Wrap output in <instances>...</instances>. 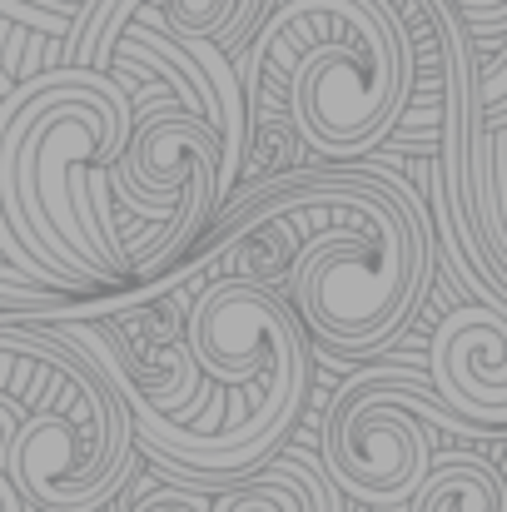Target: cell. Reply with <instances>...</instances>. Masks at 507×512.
Masks as SVG:
<instances>
[{
	"instance_id": "cell-1",
	"label": "cell",
	"mask_w": 507,
	"mask_h": 512,
	"mask_svg": "<svg viewBox=\"0 0 507 512\" xmlns=\"http://www.w3.org/2000/svg\"><path fill=\"white\" fill-rule=\"evenodd\" d=\"M274 214L299 224L284 299L324 348L363 358L413 324L433 284V214L403 174L373 165L269 174L234 194L204 239L254 234Z\"/></svg>"
},
{
	"instance_id": "cell-18",
	"label": "cell",
	"mask_w": 507,
	"mask_h": 512,
	"mask_svg": "<svg viewBox=\"0 0 507 512\" xmlns=\"http://www.w3.org/2000/svg\"><path fill=\"white\" fill-rule=\"evenodd\" d=\"M0 512H5V498H0Z\"/></svg>"
},
{
	"instance_id": "cell-15",
	"label": "cell",
	"mask_w": 507,
	"mask_h": 512,
	"mask_svg": "<svg viewBox=\"0 0 507 512\" xmlns=\"http://www.w3.org/2000/svg\"><path fill=\"white\" fill-rule=\"evenodd\" d=\"M135 512H209V503L199 493H189V488H160V493L140 498Z\"/></svg>"
},
{
	"instance_id": "cell-6",
	"label": "cell",
	"mask_w": 507,
	"mask_h": 512,
	"mask_svg": "<svg viewBox=\"0 0 507 512\" xmlns=\"http://www.w3.org/2000/svg\"><path fill=\"white\" fill-rule=\"evenodd\" d=\"M433 393L478 428H507V304H458L428 339Z\"/></svg>"
},
{
	"instance_id": "cell-12",
	"label": "cell",
	"mask_w": 507,
	"mask_h": 512,
	"mask_svg": "<svg viewBox=\"0 0 507 512\" xmlns=\"http://www.w3.org/2000/svg\"><path fill=\"white\" fill-rule=\"evenodd\" d=\"M90 0H0V15L25 25V30H45V35H70V20L85 10Z\"/></svg>"
},
{
	"instance_id": "cell-13",
	"label": "cell",
	"mask_w": 507,
	"mask_h": 512,
	"mask_svg": "<svg viewBox=\"0 0 507 512\" xmlns=\"http://www.w3.org/2000/svg\"><path fill=\"white\" fill-rule=\"evenodd\" d=\"M20 423H25V408L0 388V498H5V512H35L30 508V498L20 493V483L10 478V448H15Z\"/></svg>"
},
{
	"instance_id": "cell-17",
	"label": "cell",
	"mask_w": 507,
	"mask_h": 512,
	"mask_svg": "<svg viewBox=\"0 0 507 512\" xmlns=\"http://www.w3.org/2000/svg\"><path fill=\"white\" fill-rule=\"evenodd\" d=\"M503 299H507V279H503Z\"/></svg>"
},
{
	"instance_id": "cell-4",
	"label": "cell",
	"mask_w": 507,
	"mask_h": 512,
	"mask_svg": "<svg viewBox=\"0 0 507 512\" xmlns=\"http://www.w3.org/2000/svg\"><path fill=\"white\" fill-rule=\"evenodd\" d=\"M135 473H140L135 418L115 433H100L45 403L25 413L10 448V478L20 483L35 512H100L130 488Z\"/></svg>"
},
{
	"instance_id": "cell-3",
	"label": "cell",
	"mask_w": 507,
	"mask_h": 512,
	"mask_svg": "<svg viewBox=\"0 0 507 512\" xmlns=\"http://www.w3.org/2000/svg\"><path fill=\"white\" fill-rule=\"evenodd\" d=\"M433 428L453 438L488 433L458 418L433 393V378L408 368H368L334 393L319 428V453L334 483L358 508H403L433 473Z\"/></svg>"
},
{
	"instance_id": "cell-10",
	"label": "cell",
	"mask_w": 507,
	"mask_h": 512,
	"mask_svg": "<svg viewBox=\"0 0 507 512\" xmlns=\"http://www.w3.org/2000/svg\"><path fill=\"white\" fill-rule=\"evenodd\" d=\"M0 309H30V314H50V324H65V319H80V314H85V299L25 279V274L0 254Z\"/></svg>"
},
{
	"instance_id": "cell-11",
	"label": "cell",
	"mask_w": 507,
	"mask_h": 512,
	"mask_svg": "<svg viewBox=\"0 0 507 512\" xmlns=\"http://www.w3.org/2000/svg\"><path fill=\"white\" fill-rule=\"evenodd\" d=\"M453 5L473 10V15H503L507 10V0H453ZM478 115H483L488 130L507 125V40L488 65H478Z\"/></svg>"
},
{
	"instance_id": "cell-16",
	"label": "cell",
	"mask_w": 507,
	"mask_h": 512,
	"mask_svg": "<svg viewBox=\"0 0 507 512\" xmlns=\"http://www.w3.org/2000/svg\"><path fill=\"white\" fill-rule=\"evenodd\" d=\"M358 512H413V503H403V508H358Z\"/></svg>"
},
{
	"instance_id": "cell-9",
	"label": "cell",
	"mask_w": 507,
	"mask_h": 512,
	"mask_svg": "<svg viewBox=\"0 0 507 512\" xmlns=\"http://www.w3.org/2000/svg\"><path fill=\"white\" fill-rule=\"evenodd\" d=\"M413 512H507V483L498 463L468 448H438Z\"/></svg>"
},
{
	"instance_id": "cell-8",
	"label": "cell",
	"mask_w": 507,
	"mask_h": 512,
	"mask_svg": "<svg viewBox=\"0 0 507 512\" xmlns=\"http://www.w3.org/2000/svg\"><path fill=\"white\" fill-rule=\"evenodd\" d=\"M348 493L334 483V473L324 468V458L289 448L279 458H269L259 473L239 478L234 488H224L209 512H343Z\"/></svg>"
},
{
	"instance_id": "cell-5",
	"label": "cell",
	"mask_w": 507,
	"mask_h": 512,
	"mask_svg": "<svg viewBox=\"0 0 507 512\" xmlns=\"http://www.w3.org/2000/svg\"><path fill=\"white\" fill-rule=\"evenodd\" d=\"M299 339L304 319L294 314V304L244 274L204 279L184 309V343L199 373L219 388L259 383L284 358V348Z\"/></svg>"
},
{
	"instance_id": "cell-2",
	"label": "cell",
	"mask_w": 507,
	"mask_h": 512,
	"mask_svg": "<svg viewBox=\"0 0 507 512\" xmlns=\"http://www.w3.org/2000/svg\"><path fill=\"white\" fill-rule=\"evenodd\" d=\"M249 115H289L304 150L358 160L398 125L418 85V50L388 0H274L234 60Z\"/></svg>"
},
{
	"instance_id": "cell-7",
	"label": "cell",
	"mask_w": 507,
	"mask_h": 512,
	"mask_svg": "<svg viewBox=\"0 0 507 512\" xmlns=\"http://www.w3.org/2000/svg\"><path fill=\"white\" fill-rule=\"evenodd\" d=\"M239 0H90L65 35V65L110 70L115 45L130 30V20H145L155 30H169L179 40H224Z\"/></svg>"
},
{
	"instance_id": "cell-14",
	"label": "cell",
	"mask_w": 507,
	"mask_h": 512,
	"mask_svg": "<svg viewBox=\"0 0 507 512\" xmlns=\"http://www.w3.org/2000/svg\"><path fill=\"white\" fill-rule=\"evenodd\" d=\"M269 5L274 0H239V10H234V20H229V30H224V50L229 55H244V45L254 40V30H259V20L269 15Z\"/></svg>"
}]
</instances>
